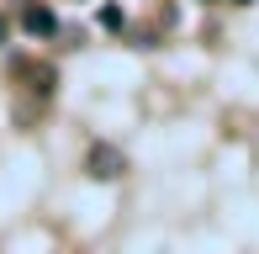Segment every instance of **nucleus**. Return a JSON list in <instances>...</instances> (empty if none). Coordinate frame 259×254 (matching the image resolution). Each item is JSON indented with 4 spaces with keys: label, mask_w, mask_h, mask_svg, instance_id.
Returning a JSON list of instances; mask_svg holds the SVG:
<instances>
[{
    "label": "nucleus",
    "mask_w": 259,
    "mask_h": 254,
    "mask_svg": "<svg viewBox=\"0 0 259 254\" xmlns=\"http://www.w3.org/2000/svg\"><path fill=\"white\" fill-rule=\"evenodd\" d=\"M85 164H90V175H96V180H116V175L127 170V159H122V148H111V143H96Z\"/></svg>",
    "instance_id": "1"
},
{
    "label": "nucleus",
    "mask_w": 259,
    "mask_h": 254,
    "mask_svg": "<svg viewBox=\"0 0 259 254\" xmlns=\"http://www.w3.org/2000/svg\"><path fill=\"white\" fill-rule=\"evenodd\" d=\"M21 27H27L32 37H53V32H58V16H53L48 6H37V0H32V6L21 11Z\"/></svg>",
    "instance_id": "2"
},
{
    "label": "nucleus",
    "mask_w": 259,
    "mask_h": 254,
    "mask_svg": "<svg viewBox=\"0 0 259 254\" xmlns=\"http://www.w3.org/2000/svg\"><path fill=\"white\" fill-rule=\"evenodd\" d=\"M101 27H111V32H122V11H116V6H106V11H101Z\"/></svg>",
    "instance_id": "3"
},
{
    "label": "nucleus",
    "mask_w": 259,
    "mask_h": 254,
    "mask_svg": "<svg viewBox=\"0 0 259 254\" xmlns=\"http://www.w3.org/2000/svg\"><path fill=\"white\" fill-rule=\"evenodd\" d=\"M6 32H11V27H6V16H0V48H6Z\"/></svg>",
    "instance_id": "4"
},
{
    "label": "nucleus",
    "mask_w": 259,
    "mask_h": 254,
    "mask_svg": "<svg viewBox=\"0 0 259 254\" xmlns=\"http://www.w3.org/2000/svg\"><path fill=\"white\" fill-rule=\"evenodd\" d=\"M233 6H254V0H233Z\"/></svg>",
    "instance_id": "5"
}]
</instances>
